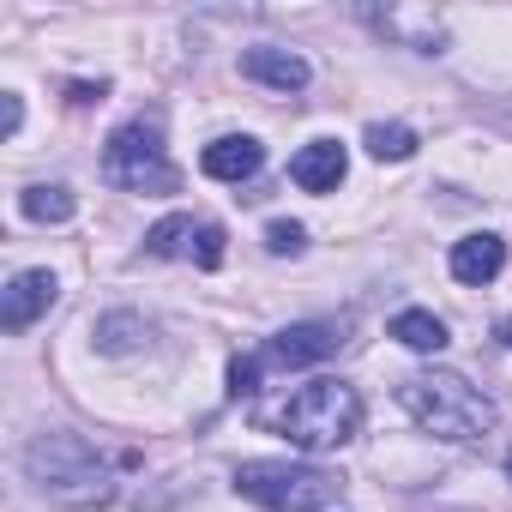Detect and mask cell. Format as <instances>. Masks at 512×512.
<instances>
[{
	"label": "cell",
	"mask_w": 512,
	"mask_h": 512,
	"mask_svg": "<svg viewBox=\"0 0 512 512\" xmlns=\"http://www.w3.org/2000/svg\"><path fill=\"white\" fill-rule=\"evenodd\" d=\"M398 404L416 416L422 434L452 440V446H470V440H482V434L494 428V404H488L464 374H452V368H422V374H410V380L398 386Z\"/></svg>",
	"instance_id": "6da1fadb"
},
{
	"label": "cell",
	"mask_w": 512,
	"mask_h": 512,
	"mask_svg": "<svg viewBox=\"0 0 512 512\" xmlns=\"http://www.w3.org/2000/svg\"><path fill=\"white\" fill-rule=\"evenodd\" d=\"M272 428L302 452H338L362 428V398L344 380H308L290 392L284 410H272Z\"/></svg>",
	"instance_id": "7a4b0ae2"
},
{
	"label": "cell",
	"mask_w": 512,
	"mask_h": 512,
	"mask_svg": "<svg viewBox=\"0 0 512 512\" xmlns=\"http://www.w3.org/2000/svg\"><path fill=\"white\" fill-rule=\"evenodd\" d=\"M25 476L55 500V506H103L115 494L109 464L79 440V434H37L25 446Z\"/></svg>",
	"instance_id": "3957f363"
},
{
	"label": "cell",
	"mask_w": 512,
	"mask_h": 512,
	"mask_svg": "<svg viewBox=\"0 0 512 512\" xmlns=\"http://www.w3.org/2000/svg\"><path fill=\"white\" fill-rule=\"evenodd\" d=\"M235 494L260 500L272 512H326L344 482L332 470H314V464H290V458H253L235 470Z\"/></svg>",
	"instance_id": "277c9868"
},
{
	"label": "cell",
	"mask_w": 512,
	"mask_h": 512,
	"mask_svg": "<svg viewBox=\"0 0 512 512\" xmlns=\"http://www.w3.org/2000/svg\"><path fill=\"white\" fill-rule=\"evenodd\" d=\"M103 175L121 193H175L181 187V175H175V163L163 151V127L157 121H127L109 139V151H103Z\"/></svg>",
	"instance_id": "5b68a950"
},
{
	"label": "cell",
	"mask_w": 512,
	"mask_h": 512,
	"mask_svg": "<svg viewBox=\"0 0 512 512\" xmlns=\"http://www.w3.org/2000/svg\"><path fill=\"white\" fill-rule=\"evenodd\" d=\"M338 344H344L338 326H326V320H302V326H284V332L266 344V362H278V368H308V362H326Z\"/></svg>",
	"instance_id": "8992f818"
},
{
	"label": "cell",
	"mask_w": 512,
	"mask_h": 512,
	"mask_svg": "<svg viewBox=\"0 0 512 512\" xmlns=\"http://www.w3.org/2000/svg\"><path fill=\"white\" fill-rule=\"evenodd\" d=\"M260 163H266V145L247 139V133H223L199 151V169L211 181H247V175H260Z\"/></svg>",
	"instance_id": "52a82bcc"
},
{
	"label": "cell",
	"mask_w": 512,
	"mask_h": 512,
	"mask_svg": "<svg viewBox=\"0 0 512 512\" xmlns=\"http://www.w3.org/2000/svg\"><path fill=\"white\" fill-rule=\"evenodd\" d=\"M344 169H350V151H344L338 139H314V145H302V151L290 157V181H296L302 193H332V187L344 181Z\"/></svg>",
	"instance_id": "ba28073f"
},
{
	"label": "cell",
	"mask_w": 512,
	"mask_h": 512,
	"mask_svg": "<svg viewBox=\"0 0 512 512\" xmlns=\"http://www.w3.org/2000/svg\"><path fill=\"white\" fill-rule=\"evenodd\" d=\"M55 308V278L49 272H19L13 284H7V296H0V326L7 332H25L37 314H49Z\"/></svg>",
	"instance_id": "9c48e42d"
},
{
	"label": "cell",
	"mask_w": 512,
	"mask_h": 512,
	"mask_svg": "<svg viewBox=\"0 0 512 512\" xmlns=\"http://www.w3.org/2000/svg\"><path fill=\"white\" fill-rule=\"evenodd\" d=\"M500 266H506V241L500 235H464L458 247H452V278L458 284H494L500 278Z\"/></svg>",
	"instance_id": "30bf717a"
},
{
	"label": "cell",
	"mask_w": 512,
	"mask_h": 512,
	"mask_svg": "<svg viewBox=\"0 0 512 512\" xmlns=\"http://www.w3.org/2000/svg\"><path fill=\"white\" fill-rule=\"evenodd\" d=\"M241 73L260 79V85H272V91H302V85L314 79L296 49H247V55H241Z\"/></svg>",
	"instance_id": "8fae6325"
},
{
	"label": "cell",
	"mask_w": 512,
	"mask_h": 512,
	"mask_svg": "<svg viewBox=\"0 0 512 512\" xmlns=\"http://www.w3.org/2000/svg\"><path fill=\"white\" fill-rule=\"evenodd\" d=\"M19 211L31 217V223H67L73 211H79V199H73V187H49V181H37V187H25L19 193Z\"/></svg>",
	"instance_id": "7c38bea8"
},
{
	"label": "cell",
	"mask_w": 512,
	"mask_h": 512,
	"mask_svg": "<svg viewBox=\"0 0 512 512\" xmlns=\"http://www.w3.org/2000/svg\"><path fill=\"white\" fill-rule=\"evenodd\" d=\"M392 338H398L404 350H416V356H434V350H446V320H434V314H422V308H404V314L392 320Z\"/></svg>",
	"instance_id": "4fadbf2b"
},
{
	"label": "cell",
	"mask_w": 512,
	"mask_h": 512,
	"mask_svg": "<svg viewBox=\"0 0 512 512\" xmlns=\"http://www.w3.org/2000/svg\"><path fill=\"white\" fill-rule=\"evenodd\" d=\"M368 151H374L380 163H404V157L416 151V133H410L404 121H374V127H368Z\"/></svg>",
	"instance_id": "5bb4252c"
},
{
	"label": "cell",
	"mask_w": 512,
	"mask_h": 512,
	"mask_svg": "<svg viewBox=\"0 0 512 512\" xmlns=\"http://www.w3.org/2000/svg\"><path fill=\"white\" fill-rule=\"evenodd\" d=\"M139 338H145V320H139V314H109V320H97V344H103L109 356L133 350Z\"/></svg>",
	"instance_id": "9a60e30c"
},
{
	"label": "cell",
	"mask_w": 512,
	"mask_h": 512,
	"mask_svg": "<svg viewBox=\"0 0 512 512\" xmlns=\"http://www.w3.org/2000/svg\"><path fill=\"white\" fill-rule=\"evenodd\" d=\"M193 235H199V229H193V217H163V223H157V229L145 235V247L157 253V260H169V253L193 247Z\"/></svg>",
	"instance_id": "2e32d148"
},
{
	"label": "cell",
	"mask_w": 512,
	"mask_h": 512,
	"mask_svg": "<svg viewBox=\"0 0 512 512\" xmlns=\"http://www.w3.org/2000/svg\"><path fill=\"white\" fill-rule=\"evenodd\" d=\"M187 253H193L205 272H217V266H223V223H199V235H193Z\"/></svg>",
	"instance_id": "e0dca14e"
},
{
	"label": "cell",
	"mask_w": 512,
	"mask_h": 512,
	"mask_svg": "<svg viewBox=\"0 0 512 512\" xmlns=\"http://www.w3.org/2000/svg\"><path fill=\"white\" fill-rule=\"evenodd\" d=\"M260 392V356H235L229 362V398H253Z\"/></svg>",
	"instance_id": "ac0fdd59"
},
{
	"label": "cell",
	"mask_w": 512,
	"mask_h": 512,
	"mask_svg": "<svg viewBox=\"0 0 512 512\" xmlns=\"http://www.w3.org/2000/svg\"><path fill=\"white\" fill-rule=\"evenodd\" d=\"M266 247H272V253H302V247H308V229H302V223H272V229H266Z\"/></svg>",
	"instance_id": "d6986e66"
},
{
	"label": "cell",
	"mask_w": 512,
	"mask_h": 512,
	"mask_svg": "<svg viewBox=\"0 0 512 512\" xmlns=\"http://www.w3.org/2000/svg\"><path fill=\"white\" fill-rule=\"evenodd\" d=\"M19 121H25V103H19V97H7V133H19Z\"/></svg>",
	"instance_id": "ffe728a7"
},
{
	"label": "cell",
	"mask_w": 512,
	"mask_h": 512,
	"mask_svg": "<svg viewBox=\"0 0 512 512\" xmlns=\"http://www.w3.org/2000/svg\"><path fill=\"white\" fill-rule=\"evenodd\" d=\"M500 344H506V350H512V320H500Z\"/></svg>",
	"instance_id": "44dd1931"
},
{
	"label": "cell",
	"mask_w": 512,
	"mask_h": 512,
	"mask_svg": "<svg viewBox=\"0 0 512 512\" xmlns=\"http://www.w3.org/2000/svg\"><path fill=\"white\" fill-rule=\"evenodd\" d=\"M506 476H512V452H506Z\"/></svg>",
	"instance_id": "7402d4cb"
}]
</instances>
